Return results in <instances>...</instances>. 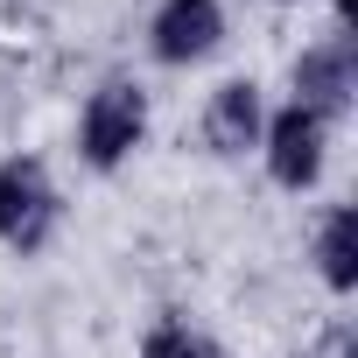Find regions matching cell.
<instances>
[{"label": "cell", "mask_w": 358, "mask_h": 358, "mask_svg": "<svg viewBox=\"0 0 358 358\" xmlns=\"http://www.w3.org/2000/svg\"><path fill=\"white\" fill-rule=\"evenodd\" d=\"M316 358H351V316H344V309H337V323L323 330V351H316Z\"/></svg>", "instance_id": "cell-9"}, {"label": "cell", "mask_w": 358, "mask_h": 358, "mask_svg": "<svg viewBox=\"0 0 358 358\" xmlns=\"http://www.w3.org/2000/svg\"><path fill=\"white\" fill-rule=\"evenodd\" d=\"M134 358H232L190 309H155L148 323H141V344H134Z\"/></svg>", "instance_id": "cell-8"}, {"label": "cell", "mask_w": 358, "mask_h": 358, "mask_svg": "<svg viewBox=\"0 0 358 358\" xmlns=\"http://www.w3.org/2000/svg\"><path fill=\"white\" fill-rule=\"evenodd\" d=\"M71 225V190L50 155L8 148L0 155V253L8 260H43Z\"/></svg>", "instance_id": "cell-2"}, {"label": "cell", "mask_w": 358, "mask_h": 358, "mask_svg": "<svg viewBox=\"0 0 358 358\" xmlns=\"http://www.w3.org/2000/svg\"><path fill=\"white\" fill-rule=\"evenodd\" d=\"M155 141V92L148 78L134 71H99L71 113V155L85 176H99V183H113V176H127Z\"/></svg>", "instance_id": "cell-1"}, {"label": "cell", "mask_w": 358, "mask_h": 358, "mask_svg": "<svg viewBox=\"0 0 358 358\" xmlns=\"http://www.w3.org/2000/svg\"><path fill=\"white\" fill-rule=\"evenodd\" d=\"M141 50L155 71H211L225 50H232V8L225 0H155L141 15Z\"/></svg>", "instance_id": "cell-4"}, {"label": "cell", "mask_w": 358, "mask_h": 358, "mask_svg": "<svg viewBox=\"0 0 358 358\" xmlns=\"http://www.w3.org/2000/svg\"><path fill=\"white\" fill-rule=\"evenodd\" d=\"M281 99L323 113L330 127H344V120L358 113V36H351L344 15H337L330 29H316V36L295 43V57H288V92H281Z\"/></svg>", "instance_id": "cell-5"}, {"label": "cell", "mask_w": 358, "mask_h": 358, "mask_svg": "<svg viewBox=\"0 0 358 358\" xmlns=\"http://www.w3.org/2000/svg\"><path fill=\"white\" fill-rule=\"evenodd\" d=\"M302 260H309V281L323 288L330 309H344L358 295V211L351 197H323L309 232H302Z\"/></svg>", "instance_id": "cell-7"}, {"label": "cell", "mask_w": 358, "mask_h": 358, "mask_svg": "<svg viewBox=\"0 0 358 358\" xmlns=\"http://www.w3.org/2000/svg\"><path fill=\"white\" fill-rule=\"evenodd\" d=\"M274 8H309V0H274Z\"/></svg>", "instance_id": "cell-10"}, {"label": "cell", "mask_w": 358, "mask_h": 358, "mask_svg": "<svg viewBox=\"0 0 358 358\" xmlns=\"http://www.w3.org/2000/svg\"><path fill=\"white\" fill-rule=\"evenodd\" d=\"M267 106H274V92H267L253 71L218 78V85L204 92V106H197V148H204L211 162H253L260 127H267Z\"/></svg>", "instance_id": "cell-6"}, {"label": "cell", "mask_w": 358, "mask_h": 358, "mask_svg": "<svg viewBox=\"0 0 358 358\" xmlns=\"http://www.w3.org/2000/svg\"><path fill=\"white\" fill-rule=\"evenodd\" d=\"M337 134H344V127H330L323 113H309V106H295V99H274V106H267V127H260V148H253L267 190H281V197H316V190L330 183Z\"/></svg>", "instance_id": "cell-3"}]
</instances>
